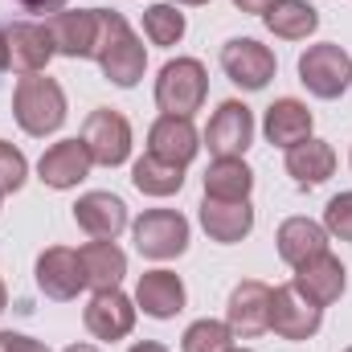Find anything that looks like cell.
<instances>
[{"label":"cell","instance_id":"41","mask_svg":"<svg viewBox=\"0 0 352 352\" xmlns=\"http://www.w3.org/2000/svg\"><path fill=\"white\" fill-rule=\"evenodd\" d=\"M0 205H4V192H0Z\"/></svg>","mask_w":352,"mask_h":352},{"label":"cell","instance_id":"17","mask_svg":"<svg viewBox=\"0 0 352 352\" xmlns=\"http://www.w3.org/2000/svg\"><path fill=\"white\" fill-rule=\"evenodd\" d=\"M201 230L209 234V242L217 246H238L242 238H250L254 230V205L250 201H217V197H201Z\"/></svg>","mask_w":352,"mask_h":352},{"label":"cell","instance_id":"10","mask_svg":"<svg viewBox=\"0 0 352 352\" xmlns=\"http://www.w3.org/2000/svg\"><path fill=\"white\" fill-rule=\"evenodd\" d=\"M33 278H37V291L54 303H70L78 299V291L87 287V274H82V263H78V250L70 246H50L37 254V266H33Z\"/></svg>","mask_w":352,"mask_h":352},{"label":"cell","instance_id":"13","mask_svg":"<svg viewBox=\"0 0 352 352\" xmlns=\"http://www.w3.org/2000/svg\"><path fill=\"white\" fill-rule=\"evenodd\" d=\"M270 291L263 278H242L234 291H230V303H226V324L234 336L242 340H254L270 332Z\"/></svg>","mask_w":352,"mask_h":352},{"label":"cell","instance_id":"19","mask_svg":"<svg viewBox=\"0 0 352 352\" xmlns=\"http://www.w3.org/2000/svg\"><path fill=\"white\" fill-rule=\"evenodd\" d=\"M148 152L160 156V160H168V164L188 168L192 156L201 152V135H197L192 119H184V115H160L148 127Z\"/></svg>","mask_w":352,"mask_h":352},{"label":"cell","instance_id":"36","mask_svg":"<svg viewBox=\"0 0 352 352\" xmlns=\"http://www.w3.org/2000/svg\"><path fill=\"white\" fill-rule=\"evenodd\" d=\"M62 352H102V349H94V344H70V349H62Z\"/></svg>","mask_w":352,"mask_h":352},{"label":"cell","instance_id":"18","mask_svg":"<svg viewBox=\"0 0 352 352\" xmlns=\"http://www.w3.org/2000/svg\"><path fill=\"white\" fill-rule=\"evenodd\" d=\"M74 226L87 230L90 238L115 242L131 221H127L123 197H115V192H107V188H94V192H82V197L74 201Z\"/></svg>","mask_w":352,"mask_h":352},{"label":"cell","instance_id":"20","mask_svg":"<svg viewBox=\"0 0 352 352\" xmlns=\"http://www.w3.org/2000/svg\"><path fill=\"white\" fill-rule=\"evenodd\" d=\"M311 127H316V115H311L307 102H299V98H274L263 115L266 144H274V148H283V152L295 148V144H303V140H311Z\"/></svg>","mask_w":352,"mask_h":352},{"label":"cell","instance_id":"39","mask_svg":"<svg viewBox=\"0 0 352 352\" xmlns=\"http://www.w3.org/2000/svg\"><path fill=\"white\" fill-rule=\"evenodd\" d=\"M168 4H209V0H168Z\"/></svg>","mask_w":352,"mask_h":352},{"label":"cell","instance_id":"24","mask_svg":"<svg viewBox=\"0 0 352 352\" xmlns=\"http://www.w3.org/2000/svg\"><path fill=\"white\" fill-rule=\"evenodd\" d=\"M78 263H82V274H87L90 291H111V287H119L123 274H127V254H123L115 242H107V238L87 242V246L78 250Z\"/></svg>","mask_w":352,"mask_h":352},{"label":"cell","instance_id":"6","mask_svg":"<svg viewBox=\"0 0 352 352\" xmlns=\"http://www.w3.org/2000/svg\"><path fill=\"white\" fill-rule=\"evenodd\" d=\"M78 140L87 144L90 160L102 164V168H119V164L131 160V123L115 107H94L87 115V123H82Z\"/></svg>","mask_w":352,"mask_h":352},{"label":"cell","instance_id":"32","mask_svg":"<svg viewBox=\"0 0 352 352\" xmlns=\"http://www.w3.org/2000/svg\"><path fill=\"white\" fill-rule=\"evenodd\" d=\"M0 352H50L41 340L21 336V332H0Z\"/></svg>","mask_w":352,"mask_h":352},{"label":"cell","instance_id":"21","mask_svg":"<svg viewBox=\"0 0 352 352\" xmlns=\"http://www.w3.org/2000/svg\"><path fill=\"white\" fill-rule=\"evenodd\" d=\"M184 283L173 270H144L135 283V307L152 320H176L184 311Z\"/></svg>","mask_w":352,"mask_h":352},{"label":"cell","instance_id":"1","mask_svg":"<svg viewBox=\"0 0 352 352\" xmlns=\"http://www.w3.org/2000/svg\"><path fill=\"white\" fill-rule=\"evenodd\" d=\"M94 62L102 70V78L119 90L140 87L144 70H148V45L144 37L127 25L123 12L115 8H98V41H94Z\"/></svg>","mask_w":352,"mask_h":352},{"label":"cell","instance_id":"7","mask_svg":"<svg viewBox=\"0 0 352 352\" xmlns=\"http://www.w3.org/2000/svg\"><path fill=\"white\" fill-rule=\"evenodd\" d=\"M54 37L45 25L37 21H12L4 25V70L8 74H45L50 58H54Z\"/></svg>","mask_w":352,"mask_h":352},{"label":"cell","instance_id":"11","mask_svg":"<svg viewBox=\"0 0 352 352\" xmlns=\"http://www.w3.org/2000/svg\"><path fill=\"white\" fill-rule=\"evenodd\" d=\"M135 316H140L135 299H127L119 287H111V291H94V295H90L87 311H82V324H87V332L94 336V340L115 344V340L131 336Z\"/></svg>","mask_w":352,"mask_h":352},{"label":"cell","instance_id":"43","mask_svg":"<svg viewBox=\"0 0 352 352\" xmlns=\"http://www.w3.org/2000/svg\"><path fill=\"white\" fill-rule=\"evenodd\" d=\"M344 352H352V349H344Z\"/></svg>","mask_w":352,"mask_h":352},{"label":"cell","instance_id":"38","mask_svg":"<svg viewBox=\"0 0 352 352\" xmlns=\"http://www.w3.org/2000/svg\"><path fill=\"white\" fill-rule=\"evenodd\" d=\"M0 74H4V25H0Z\"/></svg>","mask_w":352,"mask_h":352},{"label":"cell","instance_id":"35","mask_svg":"<svg viewBox=\"0 0 352 352\" xmlns=\"http://www.w3.org/2000/svg\"><path fill=\"white\" fill-rule=\"evenodd\" d=\"M127 352H168V349H164L160 340H140V344H131Z\"/></svg>","mask_w":352,"mask_h":352},{"label":"cell","instance_id":"23","mask_svg":"<svg viewBox=\"0 0 352 352\" xmlns=\"http://www.w3.org/2000/svg\"><path fill=\"white\" fill-rule=\"evenodd\" d=\"M274 246H278V258L295 270L307 258L328 250V230L320 221H311V217H287L278 226V234H274Z\"/></svg>","mask_w":352,"mask_h":352},{"label":"cell","instance_id":"42","mask_svg":"<svg viewBox=\"0 0 352 352\" xmlns=\"http://www.w3.org/2000/svg\"><path fill=\"white\" fill-rule=\"evenodd\" d=\"M349 164H352V156H349Z\"/></svg>","mask_w":352,"mask_h":352},{"label":"cell","instance_id":"25","mask_svg":"<svg viewBox=\"0 0 352 352\" xmlns=\"http://www.w3.org/2000/svg\"><path fill=\"white\" fill-rule=\"evenodd\" d=\"M205 197H217V201H250V188H254V168L242 160V156H217L205 176Z\"/></svg>","mask_w":352,"mask_h":352},{"label":"cell","instance_id":"22","mask_svg":"<svg viewBox=\"0 0 352 352\" xmlns=\"http://www.w3.org/2000/svg\"><path fill=\"white\" fill-rule=\"evenodd\" d=\"M287 176L299 184V188H320L324 180H332L336 173V148L328 140H303L295 148H287Z\"/></svg>","mask_w":352,"mask_h":352},{"label":"cell","instance_id":"28","mask_svg":"<svg viewBox=\"0 0 352 352\" xmlns=\"http://www.w3.org/2000/svg\"><path fill=\"white\" fill-rule=\"evenodd\" d=\"M184 12L168 4V0H160V4H148L144 8V37L152 41V45H160V50H173L180 45V37H184Z\"/></svg>","mask_w":352,"mask_h":352},{"label":"cell","instance_id":"27","mask_svg":"<svg viewBox=\"0 0 352 352\" xmlns=\"http://www.w3.org/2000/svg\"><path fill=\"white\" fill-rule=\"evenodd\" d=\"M131 184L144 192V197H173L184 188V168L180 164H168L152 152H144L135 164H131Z\"/></svg>","mask_w":352,"mask_h":352},{"label":"cell","instance_id":"30","mask_svg":"<svg viewBox=\"0 0 352 352\" xmlns=\"http://www.w3.org/2000/svg\"><path fill=\"white\" fill-rule=\"evenodd\" d=\"M29 180V160L21 148H12L8 140H0V192H21Z\"/></svg>","mask_w":352,"mask_h":352},{"label":"cell","instance_id":"2","mask_svg":"<svg viewBox=\"0 0 352 352\" xmlns=\"http://www.w3.org/2000/svg\"><path fill=\"white\" fill-rule=\"evenodd\" d=\"M12 119L25 135L45 140L66 123V90L50 74H25L12 90Z\"/></svg>","mask_w":352,"mask_h":352},{"label":"cell","instance_id":"14","mask_svg":"<svg viewBox=\"0 0 352 352\" xmlns=\"http://www.w3.org/2000/svg\"><path fill=\"white\" fill-rule=\"evenodd\" d=\"M291 287H295L307 303H316V307H332V303L344 295V287H349V270H344V263H340L332 250H324V254L307 258L303 266H295Z\"/></svg>","mask_w":352,"mask_h":352},{"label":"cell","instance_id":"26","mask_svg":"<svg viewBox=\"0 0 352 352\" xmlns=\"http://www.w3.org/2000/svg\"><path fill=\"white\" fill-rule=\"evenodd\" d=\"M263 25L278 41H307L320 29V8H311L307 0H274L263 12Z\"/></svg>","mask_w":352,"mask_h":352},{"label":"cell","instance_id":"16","mask_svg":"<svg viewBox=\"0 0 352 352\" xmlns=\"http://www.w3.org/2000/svg\"><path fill=\"white\" fill-rule=\"evenodd\" d=\"M90 168H94V160H90V152H87L82 140H58V144H50V148L41 152V160H37V180L50 184V188H58V192H66V188H78L90 176Z\"/></svg>","mask_w":352,"mask_h":352},{"label":"cell","instance_id":"33","mask_svg":"<svg viewBox=\"0 0 352 352\" xmlns=\"http://www.w3.org/2000/svg\"><path fill=\"white\" fill-rule=\"evenodd\" d=\"M21 8H29V12H45V16H54V12H62L70 0H16Z\"/></svg>","mask_w":352,"mask_h":352},{"label":"cell","instance_id":"31","mask_svg":"<svg viewBox=\"0 0 352 352\" xmlns=\"http://www.w3.org/2000/svg\"><path fill=\"white\" fill-rule=\"evenodd\" d=\"M324 230H328V238L352 242V192H336L324 205Z\"/></svg>","mask_w":352,"mask_h":352},{"label":"cell","instance_id":"12","mask_svg":"<svg viewBox=\"0 0 352 352\" xmlns=\"http://www.w3.org/2000/svg\"><path fill=\"white\" fill-rule=\"evenodd\" d=\"M324 324V307L307 303L291 283L270 291V332L283 340H311Z\"/></svg>","mask_w":352,"mask_h":352},{"label":"cell","instance_id":"4","mask_svg":"<svg viewBox=\"0 0 352 352\" xmlns=\"http://www.w3.org/2000/svg\"><path fill=\"white\" fill-rule=\"evenodd\" d=\"M299 82L307 87L311 98H340L352 87V58L344 45L336 41H320V45H307L299 54Z\"/></svg>","mask_w":352,"mask_h":352},{"label":"cell","instance_id":"34","mask_svg":"<svg viewBox=\"0 0 352 352\" xmlns=\"http://www.w3.org/2000/svg\"><path fill=\"white\" fill-rule=\"evenodd\" d=\"M234 4H238L242 12H250V16H263V12L270 8V4H274V0H234Z\"/></svg>","mask_w":352,"mask_h":352},{"label":"cell","instance_id":"8","mask_svg":"<svg viewBox=\"0 0 352 352\" xmlns=\"http://www.w3.org/2000/svg\"><path fill=\"white\" fill-rule=\"evenodd\" d=\"M221 70L234 87L242 90H266L278 62H274V50L254 41V37H230L221 45Z\"/></svg>","mask_w":352,"mask_h":352},{"label":"cell","instance_id":"9","mask_svg":"<svg viewBox=\"0 0 352 352\" xmlns=\"http://www.w3.org/2000/svg\"><path fill=\"white\" fill-rule=\"evenodd\" d=\"M254 144V111L242 102V98H226L213 115H209V127H205V148L217 156H246Z\"/></svg>","mask_w":352,"mask_h":352},{"label":"cell","instance_id":"40","mask_svg":"<svg viewBox=\"0 0 352 352\" xmlns=\"http://www.w3.org/2000/svg\"><path fill=\"white\" fill-rule=\"evenodd\" d=\"M230 352H250V349H230Z\"/></svg>","mask_w":352,"mask_h":352},{"label":"cell","instance_id":"37","mask_svg":"<svg viewBox=\"0 0 352 352\" xmlns=\"http://www.w3.org/2000/svg\"><path fill=\"white\" fill-rule=\"evenodd\" d=\"M4 307H8V287H4V278H0V316H4Z\"/></svg>","mask_w":352,"mask_h":352},{"label":"cell","instance_id":"3","mask_svg":"<svg viewBox=\"0 0 352 352\" xmlns=\"http://www.w3.org/2000/svg\"><path fill=\"white\" fill-rule=\"evenodd\" d=\"M209 98V70L197 58H173L156 74V107L160 115H184L192 119Z\"/></svg>","mask_w":352,"mask_h":352},{"label":"cell","instance_id":"15","mask_svg":"<svg viewBox=\"0 0 352 352\" xmlns=\"http://www.w3.org/2000/svg\"><path fill=\"white\" fill-rule=\"evenodd\" d=\"M45 29L54 37V50L62 58H94V41H98V8H62L54 16H45Z\"/></svg>","mask_w":352,"mask_h":352},{"label":"cell","instance_id":"29","mask_svg":"<svg viewBox=\"0 0 352 352\" xmlns=\"http://www.w3.org/2000/svg\"><path fill=\"white\" fill-rule=\"evenodd\" d=\"M234 332H230V324L226 320H197V324H188L184 328V336H180V352H230L234 349Z\"/></svg>","mask_w":352,"mask_h":352},{"label":"cell","instance_id":"5","mask_svg":"<svg viewBox=\"0 0 352 352\" xmlns=\"http://www.w3.org/2000/svg\"><path fill=\"white\" fill-rule=\"evenodd\" d=\"M188 217L180 209H144L135 221H131V238H135V250L152 263H168L180 258L188 250Z\"/></svg>","mask_w":352,"mask_h":352}]
</instances>
